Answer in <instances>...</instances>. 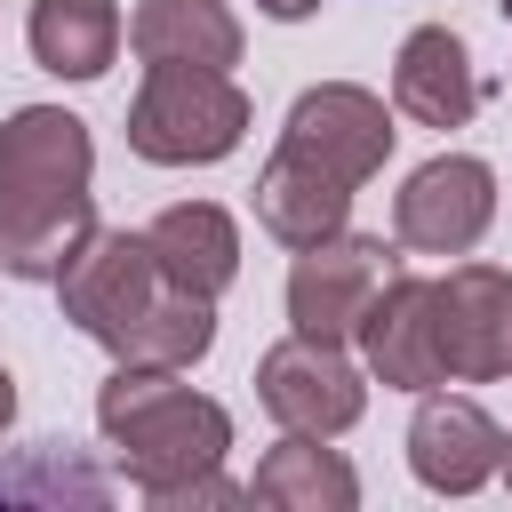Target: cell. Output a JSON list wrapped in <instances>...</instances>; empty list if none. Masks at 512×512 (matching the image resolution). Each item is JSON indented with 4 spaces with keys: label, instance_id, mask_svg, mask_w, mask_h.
<instances>
[{
    "label": "cell",
    "instance_id": "ac0fdd59",
    "mask_svg": "<svg viewBox=\"0 0 512 512\" xmlns=\"http://www.w3.org/2000/svg\"><path fill=\"white\" fill-rule=\"evenodd\" d=\"M256 8H264V16H280V24H296V16H312L320 0H256Z\"/></svg>",
    "mask_w": 512,
    "mask_h": 512
},
{
    "label": "cell",
    "instance_id": "5b68a950",
    "mask_svg": "<svg viewBox=\"0 0 512 512\" xmlns=\"http://www.w3.org/2000/svg\"><path fill=\"white\" fill-rule=\"evenodd\" d=\"M56 296H64V320H72L80 336H96L104 352H120L128 328L168 296V280H160L144 232H104V224H96V232L80 240V256L56 272Z\"/></svg>",
    "mask_w": 512,
    "mask_h": 512
},
{
    "label": "cell",
    "instance_id": "ffe728a7",
    "mask_svg": "<svg viewBox=\"0 0 512 512\" xmlns=\"http://www.w3.org/2000/svg\"><path fill=\"white\" fill-rule=\"evenodd\" d=\"M504 480H512V432H504Z\"/></svg>",
    "mask_w": 512,
    "mask_h": 512
},
{
    "label": "cell",
    "instance_id": "9a60e30c",
    "mask_svg": "<svg viewBox=\"0 0 512 512\" xmlns=\"http://www.w3.org/2000/svg\"><path fill=\"white\" fill-rule=\"evenodd\" d=\"M248 504H272V512H352V504H360V480H352V464H344L320 432H288V440L256 464Z\"/></svg>",
    "mask_w": 512,
    "mask_h": 512
},
{
    "label": "cell",
    "instance_id": "6da1fadb",
    "mask_svg": "<svg viewBox=\"0 0 512 512\" xmlns=\"http://www.w3.org/2000/svg\"><path fill=\"white\" fill-rule=\"evenodd\" d=\"M392 112L376 88L360 80H320L288 104V128L256 176V224L280 248H312L328 232H344L352 192L392 160Z\"/></svg>",
    "mask_w": 512,
    "mask_h": 512
},
{
    "label": "cell",
    "instance_id": "2e32d148",
    "mask_svg": "<svg viewBox=\"0 0 512 512\" xmlns=\"http://www.w3.org/2000/svg\"><path fill=\"white\" fill-rule=\"evenodd\" d=\"M24 32H32V64L56 80H96L120 56V8L112 0H32Z\"/></svg>",
    "mask_w": 512,
    "mask_h": 512
},
{
    "label": "cell",
    "instance_id": "7c38bea8",
    "mask_svg": "<svg viewBox=\"0 0 512 512\" xmlns=\"http://www.w3.org/2000/svg\"><path fill=\"white\" fill-rule=\"evenodd\" d=\"M480 104V72H472V48L448 32V24H424L400 40L392 56V112H408L416 128H464Z\"/></svg>",
    "mask_w": 512,
    "mask_h": 512
},
{
    "label": "cell",
    "instance_id": "7a4b0ae2",
    "mask_svg": "<svg viewBox=\"0 0 512 512\" xmlns=\"http://www.w3.org/2000/svg\"><path fill=\"white\" fill-rule=\"evenodd\" d=\"M96 144L88 120L64 104H24L0 120V272L8 280H48L80 256L96 232Z\"/></svg>",
    "mask_w": 512,
    "mask_h": 512
},
{
    "label": "cell",
    "instance_id": "8992f818",
    "mask_svg": "<svg viewBox=\"0 0 512 512\" xmlns=\"http://www.w3.org/2000/svg\"><path fill=\"white\" fill-rule=\"evenodd\" d=\"M400 272V256L368 232H328L312 248H296L288 264V328L296 336H320V344H344L360 336L368 304L384 296V280Z\"/></svg>",
    "mask_w": 512,
    "mask_h": 512
},
{
    "label": "cell",
    "instance_id": "d6986e66",
    "mask_svg": "<svg viewBox=\"0 0 512 512\" xmlns=\"http://www.w3.org/2000/svg\"><path fill=\"white\" fill-rule=\"evenodd\" d=\"M8 416H16V376L0 368V432H8Z\"/></svg>",
    "mask_w": 512,
    "mask_h": 512
},
{
    "label": "cell",
    "instance_id": "9c48e42d",
    "mask_svg": "<svg viewBox=\"0 0 512 512\" xmlns=\"http://www.w3.org/2000/svg\"><path fill=\"white\" fill-rule=\"evenodd\" d=\"M432 352L448 384H488L512 368V272L456 264L432 280Z\"/></svg>",
    "mask_w": 512,
    "mask_h": 512
},
{
    "label": "cell",
    "instance_id": "4fadbf2b",
    "mask_svg": "<svg viewBox=\"0 0 512 512\" xmlns=\"http://www.w3.org/2000/svg\"><path fill=\"white\" fill-rule=\"evenodd\" d=\"M144 240H152L160 280L184 288V296H224L232 272H240V232H232V216H224L216 200H176V208H160V216L144 224Z\"/></svg>",
    "mask_w": 512,
    "mask_h": 512
},
{
    "label": "cell",
    "instance_id": "e0dca14e",
    "mask_svg": "<svg viewBox=\"0 0 512 512\" xmlns=\"http://www.w3.org/2000/svg\"><path fill=\"white\" fill-rule=\"evenodd\" d=\"M112 480L80 456H64V440H32L16 464H0V504H104Z\"/></svg>",
    "mask_w": 512,
    "mask_h": 512
},
{
    "label": "cell",
    "instance_id": "ba28073f",
    "mask_svg": "<svg viewBox=\"0 0 512 512\" xmlns=\"http://www.w3.org/2000/svg\"><path fill=\"white\" fill-rule=\"evenodd\" d=\"M488 216H496V176L472 152H440V160H424L392 192V240L416 248V256H464V248H480Z\"/></svg>",
    "mask_w": 512,
    "mask_h": 512
},
{
    "label": "cell",
    "instance_id": "5bb4252c",
    "mask_svg": "<svg viewBox=\"0 0 512 512\" xmlns=\"http://www.w3.org/2000/svg\"><path fill=\"white\" fill-rule=\"evenodd\" d=\"M128 48L144 64H200V72H232L240 64V16L224 0H136L128 16Z\"/></svg>",
    "mask_w": 512,
    "mask_h": 512
},
{
    "label": "cell",
    "instance_id": "52a82bcc",
    "mask_svg": "<svg viewBox=\"0 0 512 512\" xmlns=\"http://www.w3.org/2000/svg\"><path fill=\"white\" fill-rule=\"evenodd\" d=\"M256 400L272 408L280 432H352L360 408H368V376L344 360V344H320V336H288L256 360Z\"/></svg>",
    "mask_w": 512,
    "mask_h": 512
},
{
    "label": "cell",
    "instance_id": "30bf717a",
    "mask_svg": "<svg viewBox=\"0 0 512 512\" xmlns=\"http://www.w3.org/2000/svg\"><path fill=\"white\" fill-rule=\"evenodd\" d=\"M408 464L432 496H472L480 480L504 472V424L464 392H424L408 424Z\"/></svg>",
    "mask_w": 512,
    "mask_h": 512
},
{
    "label": "cell",
    "instance_id": "8fae6325",
    "mask_svg": "<svg viewBox=\"0 0 512 512\" xmlns=\"http://www.w3.org/2000/svg\"><path fill=\"white\" fill-rule=\"evenodd\" d=\"M360 352H368V376L392 384V392H432V384H448V376H440V352H432V280L392 272L384 296H376L368 320H360Z\"/></svg>",
    "mask_w": 512,
    "mask_h": 512
},
{
    "label": "cell",
    "instance_id": "44dd1931",
    "mask_svg": "<svg viewBox=\"0 0 512 512\" xmlns=\"http://www.w3.org/2000/svg\"><path fill=\"white\" fill-rule=\"evenodd\" d=\"M496 8H504V16H512V0H496Z\"/></svg>",
    "mask_w": 512,
    "mask_h": 512
},
{
    "label": "cell",
    "instance_id": "277c9868",
    "mask_svg": "<svg viewBox=\"0 0 512 512\" xmlns=\"http://www.w3.org/2000/svg\"><path fill=\"white\" fill-rule=\"evenodd\" d=\"M248 136V96L232 72L200 64H144V88L128 104V152L152 168H208L240 152Z\"/></svg>",
    "mask_w": 512,
    "mask_h": 512
},
{
    "label": "cell",
    "instance_id": "3957f363",
    "mask_svg": "<svg viewBox=\"0 0 512 512\" xmlns=\"http://www.w3.org/2000/svg\"><path fill=\"white\" fill-rule=\"evenodd\" d=\"M96 424H104L120 472H128L152 504L176 496L184 480L216 472L224 448H232V416H224V400L192 392L184 368H136V360H120L112 384L96 392Z\"/></svg>",
    "mask_w": 512,
    "mask_h": 512
}]
</instances>
